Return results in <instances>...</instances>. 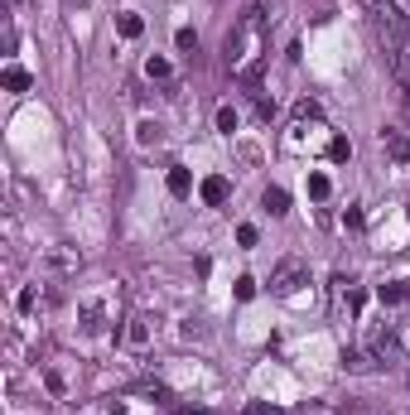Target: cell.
Here are the masks:
<instances>
[{"instance_id": "25", "label": "cell", "mask_w": 410, "mask_h": 415, "mask_svg": "<svg viewBox=\"0 0 410 415\" xmlns=\"http://www.w3.org/2000/svg\"><path fill=\"white\" fill-rule=\"evenodd\" d=\"M406 217H410V203H406Z\"/></svg>"}, {"instance_id": "6", "label": "cell", "mask_w": 410, "mask_h": 415, "mask_svg": "<svg viewBox=\"0 0 410 415\" xmlns=\"http://www.w3.org/2000/svg\"><path fill=\"white\" fill-rule=\"evenodd\" d=\"M0 87H5V92H29V87H34V78H29L19 63H10V68L0 73Z\"/></svg>"}, {"instance_id": "7", "label": "cell", "mask_w": 410, "mask_h": 415, "mask_svg": "<svg viewBox=\"0 0 410 415\" xmlns=\"http://www.w3.org/2000/svg\"><path fill=\"white\" fill-rule=\"evenodd\" d=\"M261 208H266L271 217H285V212H290V194H285V189H266V194H261Z\"/></svg>"}, {"instance_id": "2", "label": "cell", "mask_w": 410, "mask_h": 415, "mask_svg": "<svg viewBox=\"0 0 410 415\" xmlns=\"http://www.w3.org/2000/svg\"><path fill=\"white\" fill-rule=\"evenodd\" d=\"M256 49H261V10L251 5L246 19L227 34V68L241 78H256Z\"/></svg>"}, {"instance_id": "18", "label": "cell", "mask_w": 410, "mask_h": 415, "mask_svg": "<svg viewBox=\"0 0 410 415\" xmlns=\"http://www.w3.org/2000/svg\"><path fill=\"white\" fill-rule=\"evenodd\" d=\"M135 140H140V145H155V140H160V126H155V121H140V126H135Z\"/></svg>"}, {"instance_id": "21", "label": "cell", "mask_w": 410, "mask_h": 415, "mask_svg": "<svg viewBox=\"0 0 410 415\" xmlns=\"http://www.w3.org/2000/svg\"><path fill=\"white\" fill-rule=\"evenodd\" d=\"M237 300H256V280H251V276L237 280Z\"/></svg>"}, {"instance_id": "5", "label": "cell", "mask_w": 410, "mask_h": 415, "mask_svg": "<svg viewBox=\"0 0 410 415\" xmlns=\"http://www.w3.org/2000/svg\"><path fill=\"white\" fill-rule=\"evenodd\" d=\"M198 194H203V203H207V208H222V203H227V194H232V184H227L222 174H207Z\"/></svg>"}, {"instance_id": "19", "label": "cell", "mask_w": 410, "mask_h": 415, "mask_svg": "<svg viewBox=\"0 0 410 415\" xmlns=\"http://www.w3.org/2000/svg\"><path fill=\"white\" fill-rule=\"evenodd\" d=\"M237 246H246V251L256 246V227H251V222H241V227H237Z\"/></svg>"}, {"instance_id": "9", "label": "cell", "mask_w": 410, "mask_h": 415, "mask_svg": "<svg viewBox=\"0 0 410 415\" xmlns=\"http://www.w3.org/2000/svg\"><path fill=\"white\" fill-rule=\"evenodd\" d=\"M116 29H121V39H140V34H145V19H140L135 10H121V15H116Z\"/></svg>"}, {"instance_id": "17", "label": "cell", "mask_w": 410, "mask_h": 415, "mask_svg": "<svg viewBox=\"0 0 410 415\" xmlns=\"http://www.w3.org/2000/svg\"><path fill=\"white\" fill-rule=\"evenodd\" d=\"M217 130H222V135L237 130V111H232V106H217Z\"/></svg>"}, {"instance_id": "23", "label": "cell", "mask_w": 410, "mask_h": 415, "mask_svg": "<svg viewBox=\"0 0 410 415\" xmlns=\"http://www.w3.org/2000/svg\"><path fill=\"white\" fill-rule=\"evenodd\" d=\"M295 116H300V121H318V102H300V106H295Z\"/></svg>"}, {"instance_id": "24", "label": "cell", "mask_w": 410, "mask_h": 415, "mask_svg": "<svg viewBox=\"0 0 410 415\" xmlns=\"http://www.w3.org/2000/svg\"><path fill=\"white\" fill-rule=\"evenodd\" d=\"M362 305H367V295L362 290H348V314H362Z\"/></svg>"}, {"instance_id": "8", "label": "cell", "mask_w": 410, "mask_h": 415, "mask_svg": "<svg viewBox=\"0 0 410 415\" xmlns=\"http://www.w3.org/2000/svg\"><path fill=\"white\" fill-rule=\"evenodd\" d=\"M386 155H391L396 164H410V135H401V130H386Z\"/></svg>"}, {"instance_id": "12", "label": "cell", "mask_w": 410, "mask_h": 415, "mask_svg": "<svg viewBox=\"0 0 410 415\" xmlns=\"http://www.w3.org/2000/svg\"><path fill=\"white\" fill-rule=\"evenodd\" d=\"M145 73H150L155 83H169V78H174V63H169V58H145Z\"/></svg>"}, {"instance_id": "10", "label": "cell", "mask_w": 410, "mask_h": 415, "mask_svg": "<svg viewBox=\"0 0 410 415\" xmlns=\"http://www.w3.org/2000/svg\"><path fill=\"white\" fill-rule=\"evenodd\" d=\"M169 194H174V198H189V194H194V174H189L184 164L169 169Z\"/></svg>"}, {"instance_id": "14", "label": "cell", "mask_w": 410, "mask_h": 415, "mask_svg": "<svg viewBox=\"0 0 410 415\" xmlns=\"http://www.w3.org/2000/svg\"><path fill=\"white\" fill-rule=\"evenodd\" d=\"M83 328H92V333L102 328V300H87L83 305Z\"/></svg>"}, {"instance_id": "13", "label": "cell", "mask_w": 410, "mask_h": 415, "mask_svg": "<svg viewBox=\"0 0 410 415\" xmlns=\"http://www.w3.org/2000/svg\"><path fill=\"white\" fill-rule=\"evenodd\" d=\"M309 198H314V203H323V198H328V194H333V184H328V174H309Z\"/></svg>"}, {"instance_id": "22", "label": "cell", "mask_w": 410, "mask_h": 415, "mask_svg": "<svg viewBox=\"0 0 410 415\" xmlns=\"http://www.w3.org/2000/svg\"><path fill=\"white\" fill-rule=\"evenodd\" d=\"M145 338H150V328H145V319H135V323H130V343H135V348H140V343H145Z\"/></svg>"}, {"instance_id": "11", "label": "cell", "mask_w": 410, "mask_h": 415, "mask_svg": "<svg viewBox=\"0 0 410 415\" xmlns=\"http://www.w3.org/2000/svg\"><path fill=\"white\" fill-rule=\"evenodd\" d=\"M328 160H333V164H348V160H352V140H348V135H333V140H328Z\"/></svg>"}, {"instance_id": "1", "label": "cell", "mask_w": 410, "mask_h": 415, "mask_svg": "<svg viewBox=\"0 0 410 415\" xmlns=\"http://www.w3.org/2000/svg\"><path fill=\"white\" fill-rule=\"evenodd\" d=\"M372 24H377V39H382L391 68L401 73V83H410V78H406V39H410L406 10H401L396 0H372Z\"/></svg>"}, {"instance_id": "16", "label": "cell", "mask_w": 410, "mask_h": 415, "mask_svg": "<svg viewBox=\"0 0 410 415\" xmlns=\"http://www.w3.org/2000/svg\"><path fill=\"white\" fill-rule=\"evenodd\" d=\"M174 44H179V53H198V34H194V29H179Z\"/></svg>"}, {"instance_id": "20", "label": "cell", "mask_w": 410, "mask_h": 415, "mask_svg": "<svg viewBox=\"0 0 410 415\" xmlns=\"http://www.w3.org/2000/svg\"><path fill=\"white\" fill-rule=\"evenodd\" d=\"M343 227H348V232H362V208H348V212H343Z\"/></svg>"}, {"instance_id": "4", "label": "cell", "mask_w": 410, "mask_h": 415, "mask_svg": "<svg viewBox=\"0 0 410 415\" xmlns=\"http://www.w3.org/2000/svg\"><path fill=\"white\" fill-rule=\"evenodd\" d=\"M377 367H382V362H377V353H372L367 343H362V348H348V353H343V372H377Z\"/></svg>"}, {"instance_id": "15", "label": "cell", "mask_w": 410, "mask_h": 415, "mask_svg": "<svg viewBox=\"0 0 410 415\" xmlns=\"http://www.w3.org/2000/svg\"><path fill=\"white\" fill-rule=\"evenodd\" d=\"M377 295H382V305H401V300H406V285H401V280H391V285H382Z\"/></svg>"}, {"instance_id": "3", "label": "cell", "mask_w": 410, "mask_h": 415, "mask_svg": "<svg viewBox=\"0 0 410 415\" xmlns=\"http://www.w3.org/2000/svg\"><path fill=\"white\" fill-rule=\"evenodd\" d=\"M305 280H309V266H305V261H280V266H275V276H271V295H295Z\"/></svg>"}]
</instances>
